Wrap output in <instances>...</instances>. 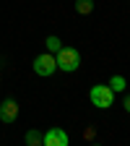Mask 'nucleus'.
I'll return each mask as SVG.
<instances>
[{
    "mask_svg": "<svg viewBox=\"0 0 130 146\" xmlns=\"http://www.w3.org/2000/svg\"><path fill=\"white\" fill-rule=\"evenodd\" d=\"M55 60H57L60 70L73 73V70H78V65H81V52L76 47H60L57 52H55Z\"/></svg>",
    "mask_w": 130,
    "mask_h": 146,
    "instance_id": "nucleus-1",
    "label": "nucleus"
},
{
    "mask_svg": "<svg viewBox=\"0 0 130 146\" xmlns=\"http://www.w3.org/2000/svg\"><path fill=\"white\" fill-rule=\"evenodd\" d=\"M88 99H91V104H94V107L107 110V107H112V102H115V91L109 89V84H96V86H91Z\"/></svg>",
    "mask_w": 130,
    "mask_h": 146,
    "instance_id": "nucleus-2",
    "label": "nucleus"
},
{
    "mask_svg": "<svg viewBox=\"0 0 130 146\" xmlns=\"http://www.w3.org/2000/svg\"><path fill=\"white\" fill-rule=\"evenodd\" d=\"M31 68H34L36 76L47 78V76H52V73L57 70V60H55V55H52V52H42V55H36V58H34Z\"/></svg>",
    "mask_w": 130,
    "mask_h": 146,
    "instance_id": "nucleus-3",
    "label": "nucleus"
},
{
    "mask_svg": "<svg viewBox=\"0 0 130 146\" xmlns=\"http://www.w3.org/2000/svg\"><path fill=\"white\" fill-rule=\"evenodd\" d=\"M42 143L44 146H68L70 138H68V133L63 128H47V133L42 136Z\"/></svg>",
    "mask_w": 130,
    "mask_h": 146,
    "instance_id": "nucleus-4",
    "label": "nucleus"
},
{
    "mask_svg": "<svg viewBox=\"0 0 130 146\" xmlns=\"http://www.w3.org/2000/svg\"><path fill=\"white\" fill-rule=\"evenodd\" d=\"M16 117H18V102L16 99H3L0 102V123L11 125V123H16Z\"/></svg>",
    "mask_w": 130,
    "mask_h": 146,
    "instance_id": "nucleus-5",
    "label": "nucleus"
},
{
    "mask_svg": "<svg viewBox=\"0 0 130 146\" xmlns=\"http://www.w3.org/2000/svg\"><path fill=\"white\" fill-rule=\"evenodd\" d=\"M44 47H47V52H52V55H55V52H57V50L63 47V42H60V36H55V34H49L47 39H44Z\"/></svg>",
    "mask_w": 130,
    "mask_h": 146,
    "instance_id": "nucleus-6",
    "label": "nucleus"
},
{
    "mask_svg": "<svg viewBox=\"0 0 130 146\" xmlns=\"http://www.w3.org/2000/svg\"><path fill=\"white\" fill-rule=\"evenodd\" d=\"M91 11H94V0H76V13L88 16Z\"/></svg>",
    "mask_w": 130,
    "mask_h": 146,
    "instance_id": "nucleus-7",
    "label": "nucleus"
},
{
    "mask_svg": "<svg viewBox=\"0 0 130 146\" xmlns=\"http://www.w3.org/2000/svg\"><path fill=\"white\" fill-rule=\"evenodd\" d=\"M24 141H26L29 146H39V143H42V133H39V131H29V133L24 136Z\"/></svg>",
    "mask_w": 130,
    "mask_h": 146,
    "instance_id": "nucleus-8",
    "label": "nucleus"
},
{
    "mask_svg": "<svg viewBox=\"0 0 130 146\" xmlns=\"http://www.w3.org/2000/svg\"><path fill=\"white\" fill-rule=\"evenodd\" d=\"M125 78L122 76H112V78H109V89H112V91H125Z\"/></svg>",
    "mask_w": 130,
    "mask_h": 146,
    "instance_id": "nucleus-9",
    "label": "nucleus"
},
{
    "mask_svg": "<svg viewBox=\"0 0 130 146\" xmlns=\"http://www.w3.org/2000/svg\"><path fill=\"white\" fill-rule=\"evenodd\" d=\"M122 107H125V112H130V94H125V99H122Z\"/></svg>",
    "mask_w": 130,
    "mask_h": 146,
    "instance_id": "nucleus-10",
    "label": "nucleus"
}]
</instances>
